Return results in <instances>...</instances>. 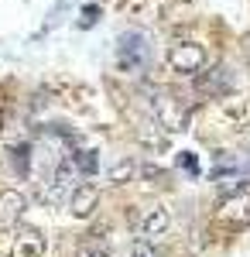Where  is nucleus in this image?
<instances>
[{"mask_svg":"<svg viewBox=\"0 0 250 257\" xmlns=\"http://www.w3.org/2000/svg\"><path fill=\"white\" fill-rule=\"evenodd\" d=\"M116 59H120V69L123 72H141L148 65V59H151L148 35L144 31H123L120 35V45H116Z\"/></svg>","mask_w":250,"mask_h":257,"instance_id":"f257e3e1","label":"nucleus"},{"mask_svg":"<svg viewBox=\"0 0 250 257\" xmlns=\"http://www.w3.org/2000/svg\"><path fill=\"white\" fill-rule=\"evenodd\" d=\"M79 185V172H76V161L72 158H62L55 168V175L48 178V189H45V202H52V206H58V202H69V196H72V189Z\"/></svg>","mask_w":250,"mask_h":257,"instance_id":"f03ea898","label":"nucleus"},{"mask_svg":"<svg viewBox=\"0 0 250 257\" xmlns=\"http://www.w3.org/2000/svg\"><path fill=\"white\" fill-rule=\"evenodd\" d=\"M154 120L165 131H185L189 127V106L178 103L172 93H154Z\"/></svg>","mask_w":250,"mask_h":257,"instance_id":"7ed1b4c3","label":"nucleus"},{"mask_svg":"<svg viewBox=\"0 0 250 257\" xmlns=\"http://www.w3.org/2000/svg\"><path fill=\"white\" fill-rule=\"evenodd\" d=\"M168 65L175 72H182V76H192V72H199L206 65V48L195 45V41H178L168 52Z\"/></svg>","mask_w":250,"mask_h":257,"instance_id":"20e7f679","label":"nucleus"},{"mask_svg":"<svg viewBox=\"0 0 250 257\" xmlns=\"http://www.w3.org/2000/svg\"><path fill=\"white\" fill-rule=\"evenodd\" d=\"M96 206H99V189L89 185V182H79L72 189V196H69V213L76 219H86L96 213Z\"/></svg>","mask_w":250,"mask_h":257,"instance_id":"39448f33","label":"nucleus"},{"mask_svg":"<svg viewBox=\"0 0 250 257\" xmlns=\"http://www.w3.org/2000/svg\"><path fill=\"white\" fill-rule=\"evenodd\" d=\"M45 254V237L35 226H21L14 243H11V257H41Z\"/></svg>","mask_w":250,"mask_h":257,"instance_id":"423d86ee","label":"nucleus"},{"mask_svg":"<svg viewBox=\"0 0 250 257\" xmlns=\"http://www.w3.org/2000/svg\"><path fill=\"white\" fill-rule=\"evenodd\" d=\"M219 219H223V223H233V226L250 223V196H247V192H233V196L223 199V206H219Z\"/></svg>","mask_w":250,"mask_h":257,"instance_id":"0eeeda50","label":"nucleus"},{"mask_svg":"<svg viewBox=\"0 0 250 257\" xmlns=\"http://www.w3.org/2000/svg\"><path fill=\"white\" fill-rule=\"evenodd\" d=\"M21 216H24V196L14 192V189H4L0 192V230L18 226Z\"/></svg>","mask_w":250,"mask_h":257,"instance_id":"6e6552de","label":"nucleus"},{"mask_svg":"<svg viewBox=\"0 0 250 257\" xmlns=\"http://www.w3.org/2000/svg\"><path fill=\"white\" fill-rule=\"evenodd\" d=\"M172 226V213L165 209V206H151L144 216H141V237H148V240H158L165 230Z\"/></svg>","mask_w":250,"mask_h":257,"instance_id":"1a4fd4ad","label":"nucleus"},{"mask_svg":"<svg viewBox=\"0 0 250 257\" xmlns=\"http://www.w3.org/2000/svg\"><path fill=\"white\" fill-rule=\"evenodd\" d=\"M199 89L209 93V96H230V93H233V72L226 69V65H219V69H212V72L202 76Z\"/></svg>","mask_w":250,"mask_h":257,"instance_id":"9d476101","label":"nucleus"},{"mask_svg":"<svg viewBox=\"0 0 250 257\" xmlns=\"http://www.w3.org/2000/svg\"><path fill=\"white\" fill-rule=\"evenodd\" d=\"M137 138H141V144H148V148H165V131H161L158 120L141 123V127H137Z\"/></svg>","mask_w":250,"mask_h":257,"instance_id":"9b49d317","label":"nucleus"},{"mask_svg":"<svg viewBox=\"0 0 250 257\" xmlns=\"http://www.w3.org/2000/svg\"><path fill=\"white\" fill-rule=\"evenodd\" d=\"M134 172H137L134 158H123L116 168H110V172H106V182H110V185H123L127 178H134Z\"/></svg>","mask_w":250,"mask_h":257,"instance_id":"f8f14e48","label":"nucleus"},{"mask_svg":"<svg viewBox=\"0 0 250 257\" xmlns=\"http://www.w3.org/2000/svg\"><path fill=\"white\" fill-rule=\"evenodd\" d=\"M76 172H82V175H96V151H76Z\"/></svg>","mask_w":250,"mask_h":257,"instance_id":"ddd939ff","label":"nucleus"},{"mask_svg":"<svg viewBox=\"0 0 250 257\" xmlns=\"http://www.w3.org/2000/svg\"><path fill=\"white\" fill-rule=\"evenodd\" d=\"M14 168H18V175H28V168H31V144H18L14 148Z\"/></svg>","mask_w":250,"mask_h":257,"instance_id":"4468645a","label":"nucleus"},{"mask_svg":"<svg viewBox=\"0 0 250 257\" xmlns=\"http://www.w3.org/2000/svg\"><path fill=\"white\" fill-rule=\"evenodd\" d=\"M131 257H158V247H154V240H148V237L134 240V247H131Z\"/></svg>","mask_w":250,"mask_h":257,"instance_id":"2eb2a0df","label":"nucleus"},{"mask_svg":"<svg viewBox=\"0 0 250 257\" xmlns=\"http://www.w3.org/2000/svg\"><path fill=\"white\" fill-rule=\"evenodd\" d=\"M178 165H182L185 172H192V175H199V158H195L192 151H182V155H178Z\"/></svg>","mask_w":250,"mask_h":257,"instance_id":"dca6fc26","label":"nucleus"},{"mask_svg":"<svg viewBox=\"0 0 250 257\" xmlns=\"http://www.w3.org/2000/svg\"><path fill=\"white\" fill-rule=\"evenodd\" d=\"M76 257H113L110 250H103V247H79Z\"/></svg>","mask_w":250,"mask_h":257,"instance_id":"f3484780","label":"nucleus"},{"mask_svg":"<svg viewBox=\"0 0 250 257\" xmlns=\"http://www.w3.org/2000/svg\"><path fill=\"white\" fill-rule=\"evenodd\" d=\"M82 14H86V18H82V28H89V24H93V21H96L99 7H96V4H89V7H86V11H82Z\"/></svg>","mask_w":250,"mask_h":257,"instance_id":"a211bd4d","label":"nucleus"}]
</instances>
